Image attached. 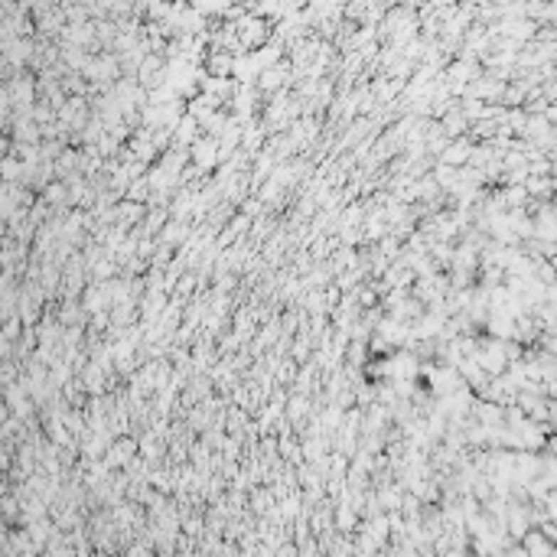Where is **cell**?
Instances as JSON below:
<instances>
[{
  "mask_svg": "<svg viewBox=\"0 0 557 557\" xmlns=\"http://www.w3.org/2000/svg\"><path fill=\"white\" fill-rule=\"evenodd\" d=\"M189 157H193V163L196 166H202V170L209 173L212 166H218V163H222V154H218V137H206V134H202L199 140H193V144H189Z\"/></svg>",
  "mask_w": 557,
  "mask_h": 557,
  "instance_id": "cell-1",
  "label": "cell"
},
{
  "mask_svg": "<svg viewBox=\"0 0 557 557\" xmlns=\"http://www.w3.org/2000/svg\"><path fill=\"white\" fill-rule=\"evenodd\" d=\"M134 450H137V443H134V440L111 443L108 460H105V463H108V466H127V463H131V457H134Z\"/></svg>",
  "mask_w": 557,
  "mask_h": 557,
  "instance_id": "cell-2",
  "label": "cell"
},
{
  "mask_svg": "<svg viewBox=\"0 0 557 557\" xmlns=\"http://www.w3.org/2000/svg\"><path fill=\"white\" fill-rule=\"evenodd\" d=\"M525 551H531V554H554V544L548 541V531H531V528H528V534H525Z\"/></svg>",
  "mask_w": 557,
  "mask_h": 557,
  "instance_id": "cell-3",
  "label": "cell"
},
{
  "mask_svg": "<svg viewBox=\"0 0 557 557\" xmlns=\"http://www.w3.org/2000/svg\"><path fill=\"white\" fill-rule=\"evenodd\" d=\"M336 525H339L342 531H352V525H356V511H352V505H339V515H336Z\"/></svg>",
  "mask_w": 557,
  "mask_h": 557,
  "instance_id": "cell-4",
  "label": "cell"
},
{
  "mask_svg": "<svg viewBox=\"0 0 557 557\" xmlns=\"http://www.w3.org/2000/svg\"><path fill=\"white\" fill-rule=\"evenodd\" d=\"M303 414H307V398H294V401H290V420L303 418Z\"/></svg>",
  "mask_w": 557,
  "mask_h": 557,
  "instance_id": "cell-5",
  "label": "cell"
}]
</instances>
